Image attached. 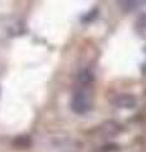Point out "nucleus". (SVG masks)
Masks as SVG:
<instances>
[{
  "label": "nucleus",
  "mask_w": 146,
  "mask_h": 152,
  "mask_svg": "<svg viewBox=\"0 0 146 152\" xmlns=\"http://www.w3.org/2000/svg\"><path fill=\"white\" fill-rule=\"evenodd\" d=\"M71 110L76 114H85L92 107V98L83 90H79L73 95L71 103H70Z\"/></svg>",
  "instance_id": "nucleus-1"
},
{
  "label": "nucleus",
  "mask_w": 146,
  "mask_h": 152,
  "mask_svg": "<svg viewBox=\"0 0 146 152\" xmlns=\"http://www.w3.org/2000/svg\"><path fill=\"white\" fill-rule=\"evenodd\" d=\"M112 103L116 108H120V109H132L136 107L137 100L131 94H118L114 96Z\"/></svg>",
  "instance_id": "nucleus-2"
},
{
  "label": "nucleus",
  "mask_w": 146,
  "mask_h": 152,
  "mask_svg": "<svg viewBox=\"0 0 146 152\" xmlns=\"http://www.w3.org/2000/svg\"><path fill=\"white\" fill-rule=\"evenodd\" d=\"M78 79H79V81L83 83V84H90L94 80V76H93V74L90 72V71L84 70V71H81V72L79 74Z\"/></svg>",
  "instance_id": "nucleus-3"
},
{
  "label": "nucleus",
  "mask_w": 146,
  "mask_h": 152,
  "mask_svg": "<svg viewBox=\"0 0 146 152\" xmlns=\"http://www.w3.org/2000/svg\"><path fill=\"white\" fill-rule=\"evenodd\" d=\"M117 4H120V7L122 8H126L127 10H132V9L137 8L140 5V1H118Z\"/></svg>",
  "instance_id": "nucleus-4"
},
{
  "label": "nucleus",
  "mask_w": 146,
  "mask_h": 152,
  "mask_svg": "<svg viewBox=\"0 0 146 152\" xmlns=\"http://www.w3.org/2000/svg\"><path fill=\"white\" fill-rule=\"evenodd\" d=\"M15 145L17 146H21V147H27V146H29L31 145V140H29V137H19L17 141H15Z\"/></svg>",
  "instance_id": "nucleus-5"
},
{
  "label": "nucleus",
  "mask_w": 146,
  "mask_h": 152,
  "mask_svg": "<svg viewBox=\"0 0 146 152\" xmlns=\"http://www.w3.org/2000/svg\"><path fill=\"white\" fill-rule=\"evenodd\" d=\"M137 24H139V27L145 28V29H146V13H145V14H142V15H141V17L139 18Z\"/></svg>",
  "instance_id": "nucleus-6"
},
{
  "label": "nucleus",
  "mask_w": 146,
  "mask_h": 152,
  "mask_svg": "<svg viewBox=\"0 0 146 152\" xmlns=\"http://www.w3.org/2000/svg\"><path fill=\"white\" fill-rule=\"evenodd\" d=\"M95 14H98V10H97V9H94V10H93L92 13H89V14H87V15H88V17H87V18H84V19H83V20H84V22H85V20H88V22H89V20H90V19H93V18H95Z\"/></svg>",
  "instance_id": "nucleus-7"
},
{
  "label": "nucleus",
  "mask_w": 146,
  "mask_h": 152,
  "mask_svg": "<svg viewBox=\"0 0 146 152\" xmlns=\"http://www.w3.org/2000/svg\"><path fill=\"white\" fill-rule=\"evenodd\" d=\"M144 70H146V64H145V65H144V67H142V71H144ZM144 75H146V72H145V74H144Z\"/></svg>",
  "instance_id": "nucleus-8"
}]
</instances>
